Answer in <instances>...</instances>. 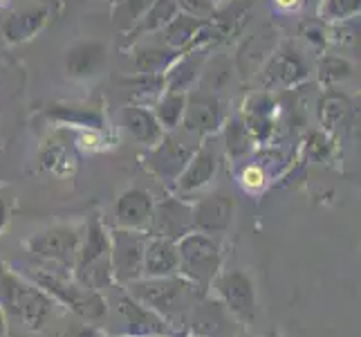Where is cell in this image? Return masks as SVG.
<instances>
[{"instance_id": "obj_1", "label": "cell", "mask_w": 361, "mask_h": 337, "mask_svg": "<svg viewBox=\"0 0 361 337\" xmlns=\"http://www.w3.org/2000/svg\"><path fill=\"white\" fill-rule=\"evenodd\" d=\"M135 292L144 304L153 306L159 313H178V310L189 306V299H191L189 285L182 281H173V279L142 283L140 288H135Z\"/></svg>"}, {"instance_id": "obj_12", "label": "cell", "mask_w": 361, "mask_h": 337, "mask_svg": "<svg viewBox=\"0 0 361 337\" xmlns=\"http://www.w3.org/2000/svg\"><path fill=\"white\" fill-rule=\"evenodd\" d=\"M245 178H252V187H258V184H260V178H263V176H260V173H258L256 169H252V171H247V173H245Z\"/></svg>"}, {"instance_id": "obj_10", "label": "cell", "mask_w": 361, "mask_h": 337, "mask_svg": "<svg viewBox=\"0 0 361 337\" xmlns=\"http://www.w3.org/2000/svg\"><path fill=\"white\" fill-rule=\"evenodd\" d=\"M121 313L128 317L130 329L137 331V333H159L161 331V321L157 317H153L142 306L128 302V299H126V302H121Z\"/></svg>"}, {"instance_id": "obj_7", "label": "cell", "mask_w": 361, "mask_h": 337, "mask_svg": "<svg viewBox=\"0 0 361 337\" xmlns=\"http://www.w3.org/2000/svg\"><path fill=\"white\" fill-rule=\"evenodd\" d=\"M144 266H146V272L153 274V277H164V274L176 270L178 254H176V249H173L171 243L157 241L148 247V252L144 256Z\"/></svg>"}, {"instance_id": "obj_6", "label": "cell", "mask_w": 361, "mask_h": 337, "mask_svg": "<svg viewBox=\"0 0 361 337\" xmlns=\"http://www.w3.org/2000/svg\"><path fill=\"white\" fill-rule=\"evenodd\" d=\"M142 243L133 236L123 234L117 239L115 247V268L121 279H135L142 272Z\"/></svg>"}, {"instance_id": "obj_13", "label": "cell", "mask_w": 361, "mask_h": 337, "mask_svg": "<svg viewBox=\"0 0 361 337\" xmlns=\"http://www.w3.org/2000/svg\"><path fill=\"white\" fill-rule=\"evenodd\" d=\"M3 218H5V209H3V203H0V225H3Z\"/></svg>"}, {"instance_id": "obj_4", "label": "cell", "mask_w": 361, "mask_h": 337, "mask_svg": "<svg viewBox=\"0 0 361 337\" xmlns=\"http://www.w3.org/2000/svg\"><path fill=\"white\" fill-rule=\"evenodd\" d=\"M39 281L45 285L47 290H52L61 302L70 304L74 310H79V313L88 315V317H97L104 313V302L99 299L97 295L88 292V290H81V288H74V285H68L59 279H47V277H39Z\"/></svg>"}, {"instance_id": "obj_14", "label": "cell", "mask_w": 361, "mask_h": 337, "mask_svg": "<svg viewBox=\"0 0 361 337\" xmlns=\"http://www.w3.org/2000/svg\"><path fill=\"white\" fill-rule=\"evenodd\" d=\"M0 324H3V321H0Z\"/></svg>"}, {"instance_id": "obj_2", "label": "cell", "mask_w": 361, "mask_h": 337, "mask_svg": "<svg viewBox=\"0 0 361 337\" xmlns=\"http://www.w3.org/2000/svg\"><path fill=\"white\" fill-rule=\"evenodd\" d=\"M7 304L23 324L32 329H39L49 315V302L39 292L20 281H9L7 288Z\"/></svg>"}, {"instance_id": "obj_9", "label": "cell", "mask_w": 361, "mask_h": 337, "mask_svg": "<svg viewBox=\"0 0 361 337\" xmlns=\"http://www.w3.org/2000/svg\"><path fill=\"white\" fill-rule=\"evenodd\" d=\"M32 247H36L45 256L68 261L70 252L74 249V236H70L68 232H49L43 236V239L32 243Z\"/></svg>"}, {"instance_id": "obj_11", "label": "cell", "mask_w": 361, "mask_h": 337, "mask_svg": "<svg viewBox=\"0 0 361 337\" xmlns=\"http://www.w3.org/2000/svg\"><path fill=\"white\" fill-rule=\"evenodd\" d=\"M227 216H229V207L222 201H216V203H204L200 211H197L195 220L207 230H216V227H225Z\"/></svg>"}, {"instance_id": "obj_3", "label": "cell", "mask_w": 361, "mask_h": 337, "mask_svg": "<svg viewBox=\"0 0 361 337\" xmlns=\"http://www.w3.org/2000/svg\"><path fill=\"white\" fill-rule=\"evenodd\" d=\"M184 270L197 281H207L218 268V247L202 239V236H189L180 245Z\"/></svg>"}, {"instance_id": "obj_8", "label": "cell", "mask_w": 361, "mask_h": 337, "mask_svg": "<svg viewBox=\"0 0 361 337\" xmlns=\"http://www.w3.org/2000/svg\"><path fill=\"white\" fill-rule=\"evenodd\" d=\"M151 216V203H148V196L133 191L128 196L121 198L119 203V220L126 225H140Z\"/></svg>"}, {"instance_id": "obj_5", "label": "cell", "mask_w": 361, "mask_h": 337, "mask_svg": "<svg viewBox=\"0 0 361 337\" xmlns=\"http://www.w3.org/2000/svg\"><path fill=\"white\" fill-rule=\"evenodd\" d=\"M220 292L225 297L227 306L233 310L238 317H252L254 313V288L252 281H249L245 274L233 272L227 274L225 279L220 281Z\"/></svg>"}]
</instances>
